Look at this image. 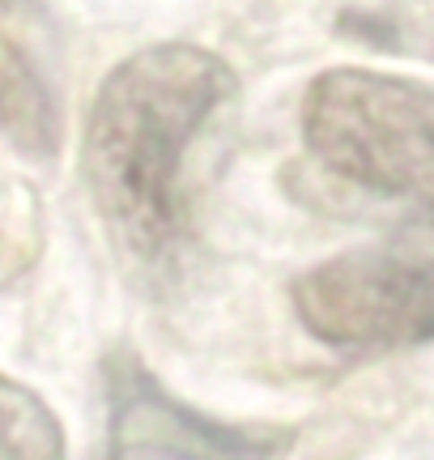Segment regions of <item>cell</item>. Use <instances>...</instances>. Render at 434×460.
<instances>
[{"label": "cell", "instance_id": "obj_1", "mask_svg": "<svg viewBox=\"0 0 434 460\" xmlns=\"http://www.w3.org/2000/svg\"><path fill=\"white\" fill-rule=\"evenodd\" d=\"M239 94L234 68L192 43H153L102 82L85 119L82 171L124 264L175 286L192 252L187 154Z\"/></svg>", "mask_w": 434, "mask_h": 460}, {"label": "cell", "instance_id": "obj_2", "mask_svg": "<svg viewBox=\"0 0 434 460\" xmlns=\"http://www.w3.org/2000/svg\"><path fill=\"white\" fill-rule=\"evenodd\" d=\"M302 141L367 192L434 200V85L370 68L319 73L302 99Z\"/></svg>", "mask_w": 434, "mask_h": 460}, {"label": "cell", "instance_id": "obj_3", "mask_svg": "<svg viewBox=\"0 0 434 460\" xmlns=\"http://www.w3.org/2000/svg\"><path fill=\"white\" fill-rule=\"evenodd\" d=\"M302 329L336 349H401L434 337V200L384 239L294 278Z\"/></svg>", "mask_w": 434, "mask_h": 460}, {"label": "cell", "instance_id": "obj_4", "mask_svg": "<svg viewBox=\"0 0 434 460\" xmlns=\"http://www.w3.org/2000/svg\"><path fill=\"white\" fill-rule=\"evenodd\" d=\"M107 456L102 460H282L294 444L285 427H234L170 396L133 349L102 362Z\"/></svg>", "mask_w": 434, "mask_h": 460}, {"label": "cell", "instance_id": "obj_5", "mask_svg": "<svg viewBox=\"0 0 434 460\" xmlns=\"http://www.w3.org/2000/svg\"><path fill=\"white\" fill-rule=\"evenodd\" d=\"M0 132L39 163L60 149V34L43 0H0Z\"/></svg>", "mask_w": 434, "mask_h": 460}, {"label": "cell", "instance_id": "obj_6", "mask_svg": "<svg viewBox=\"0 0 434 460\" xmlns=\"http://www.w3.org/2000/svg\"><path fill=\"white\" fill-rule=\"evenodd\" d=\"M0 460H65L56 413L9 376H0Z\"/></svg>", "mask_w": 434, "mask_h": 460}]
</instances>
